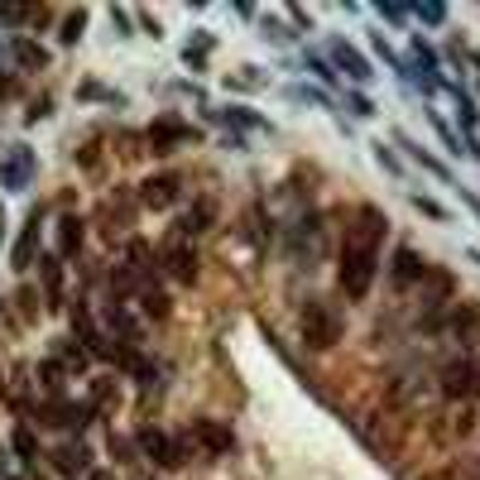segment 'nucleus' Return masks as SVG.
<instances>
[{"label":"nucleus","mask_w":480,"mask_h":480,"mask_svg":"<svg viewBox=\"0 0 480 480\" xmlns=\"http://www.w3.org/2000/svg\"><path fill=\"white\" fill-rule=\"evenodd\" d=\"M139 447H145L149 456H154V461L163 466V471H178V466H183L178 442H173V437H163V432H154V428H145V432H139Z\"/></svg>","instance_id":"nucleus-9"},{"label":"nucleus","mask_w":480,"mask_h":480,"mask_svg":"<svg viewBox=\"0 0 480 480\" xmlns=\"http://www.w3.org/2000/svg\"><path fill=\"white\" fill-rule=\"evenodd\" d=\"M53 466H58L63 476L87 471V447H53Z\"/></svg>","instance_id":"nucleus-15"},{"label":"nucleus","mask_w":480,"mask_h":480,"mask_svg":"<svg viewBox=\"0 0 480 480\" xmlns=\"http://www.w3.org/2000/svg\"><path fill=\"white\" fill-rule=\"evenodd\" d=\"M39 10H29V5H0V20H34Z\"/></svg>","instance_id":"nucleus-23"},{"label":"nucleus","mask_w":480,"mask_h":480,"mask_svg":"<svg viewBox=\"0 0 480 480\" xmlns=\"http://www.w3.org/2000/svg\"><path fill=\"white\" fill-rule=\"evenodd\" d=\"M77 245H82V216H63L58 221V255H77Z\"/></svg>","instance_id":"nucleus-14"},{"label":"nucleus","mask_w":480,"mask_h":480,"mask_svg":"<svg viewBox=\"0 0 480 480\" xmlns=\"http://www.w3.org/2000/svg\"><path fill=\"white\" fill-rule=\"evenodd\" d=\"M442 390H447V399H471V394H480V366L452 360V366L442 370Z\"/></svg>","instance_id":"nucleus-3"},{"label":"nucleus","mask_w":480,"mask_h":480,"mask_svg":"<svg viewBox=\"0 0 480 480\" xmlns=\"http://www.w3.org/2000/svg\"><path fill=\"white\" fill-rule=\"evenodd\" d=\"M163 269H169V274L178 279V284H193V279H197V255L187 250L183 240H173L169 250H163Z\"/></svg>","instance_id":"nucleus-10"},{"label":"nucleus","mask_w":480,"mask_h":480,"mask_svg":"<svg viewBox=\"0 0 480 480\" xmlns=\"http://www.w3.org/2000/svg\"><path fill=\"white\" fill-rule=\"evenodd\" d=\"M380 236H384V216L374 207H360L356 221L346 226V245H360V250H380Z\"/></svg>","instance_id":"nucleus-4"},{"label":"nucleus","mask_w":480,"mask_h":480,"mask_svg":"<svg viewBox=\"0 0 480 480\" xmlns=\"http://www.w3.org/2000/svg\"><path fill=\"white\" fill-rule=\"evenodd\" d=\"M370 284H374V250L346 245L342 250V294L346 298H366Z\"/></svg>","instance_id":"nucleus-2"},{"label":"nucleus","mask_w":480,"mask_h":480,"mask_svg":"<svg viewBox=\"0 0 480 480\" xmlns=\"http://www.w3.org/2000/svg\"><path fill=\"white\" fill-rule=\"evenodd\" d=\"M0 183H5V187H15V193L34 183V154H29L25 145H15L5 159H0Z\"/></svg>","instance_id":"nucleus-7"},{"label":"nucleus","mask_w":480,"mask_h":480,"mask_svg":"<svg viewBox=\"0 0 480 480\" xmlns=\"http://www.w3.org/2000/svg\"><path fill=\"white\" fill-rule=\"evenodd\" d=\"M178 226H183V231H202V226H212V202H197V207H187Z\"/></svg>","instance_id":"nucleus-18"},{"label":"nucleus","mask_w":480,"mask_h":480,"mask_svg":"<svg viewBox=\"0 0 480 480\" xmlns=\"http://www.w3.org/2000/svg\"><path fill=\"white\" fill-rule=\"evenodd\" d=\"M0 221H5V216H0Z\"/></svg>","instance_id":"nucleus-26"},{"label":"nucleus","mask_w":480,"mask_h":480,"mask_svg":"<svg viewBox=\"0 0 480 480\" xmlns=\"http://www.w3.org/2000/svg\"><path fill=\"white\" fill-rule=\"evenodd\" d=\"M187 139H197V130H193V125H183V121H173V115H163V121L149 125V149H159V154L187 145Z\"/></svg>","instance_id":"nucleus-6"},{"label":"nucleus","mask_w":480,"mask_h":480,"mask_svg":"<svg viewBox=\"0 0 480 480\" xmlns=\"http://www.w3.org/2000/svg\"><path fill=\"white\" fill-rule=\"evenodd\" d=\"M82 25H87V15H82V10H77V15H67V20H63V39L73 43L77 34H82Z\"/></svg>","instance_id":"nucleus-22"},{"label":"nucleus","mask_w":480,"mask_h":480,"mask_svg":"<svg viewBox=\"0 0 480 480\" xmlns=\"http://www.w3.org/2000/svg\"><path fill=\"white\" fill-rule=\"evenodd\" d=\"M139 202L145 207H173L178 202V178H173V173H154V178H145L139 183Z\"/></svg>","instance_id":"nucleus-8"},{"label":"nucleus","mask_w":480,"mask_h":480,"mask_svg":"<svg viewBox=\"0 0 480 480\" xmlns=\"http://www.w3.org/2000/svg\"><path fill=\"white\" fill-rule=\"evenodd\" d=\"M418 274H423V260H418L413 250L394 255V279H399V284H408V279H418Z\"/></svg>","instance_id":"nucleus-16"},{"label":"nucleus","mask_w":480,"mask_h":480,"mask_svg":"<svg viewBox=\"0 0 480 480\" xmlns=\"http://www.w3.org/2000/svg\"><path fill=\"white\" fill-rule=\"evenodd\" d=\"M15 63H25V67H43V63H49V53H43L34 39H15Z\"/></svg>","instance_id":"nucleus-17"},{"label":"nucleus","mask_w":480,"mask_h":480,"mask_svg":"<svg viewBox=\"0 0 480 480\" xmlns=\"http://www.w3.org/2000/svg\"><path fill=\"white\" fill-rule=\"evenodd\" d=\"M336 336H342V318H336V308H327V303H308L303 308V342L312 350H332Z\"/></svg>","instance_id":"nucleus-1"},{"label":"nucleus","mask_w":480,"mask_h":480,"mask_svg":"<svg viewBox=\"0 0 480 480\" xmlns=\"http://www.w3.org/2000/svg\"><path fill=\"white\" fill-rule=\"evenodd\" d=\"M10 442H15V452L25 456V461H34V456H39V442H34L29 428H15V437H10Z\"/></svg>","instance_id":"nucleus-19"},{"label":"nucleus","mask_w":480,"mask_h":480,"mask_svg":"<svg viewBox=\"0 0 480 480\" xmlns=\"http://www.w3.org/2000/svg\"><path fill=\"white\" fill-rule=\"evenodd\" d=\"M0 91H5V77H0Z\"/></svg>","instance_id":"nucleus-25"},{"label":"nucleus","mask_w":480,"mask_h":480,"mask_svg":"<svg viewBox=\"0 0 480 480\" xmlns=\"http://www.w3.org/2000/svg\"><path fill=\"white\" fill-rule=\"evenodd\" d=\"M193 437L202 442L207 452H231V447H236V437H231V428L212 423V418H197V423H193Z\"/></svg>","instance_id":"nucleus-11"},{"label":"nucleus","mask_w":480,"mask_h":480,"mask_svg":"<svg viewBox=\"0 0 480 480\" xmlns=\"http://www.w3.org/2000/svg\"><path fill=\"white\" fill-rule=\"evenodd\" d=\"M139 298H145V312H154V318H163V312H169V298H163L159 288H139Z\"/></svg>","instance_id":"nucleus-20"},{"label":"nucleus","mask_w":480,"mask_h":480,"mask_svg":"<svg viewBox=\"0 0 480 480\" xmlns=\"http://www.w3.org/2000/svg\"><path fill=\"white\" fill-rule=\"evenodd\" d=\"M91 408L87 404H67V399H49L39 404V428H82Z\"/></svg>","instance_id":"nucleus-5"},{"label":"nucleus","mask_w":480,"mask_h":480,"mask_svg":"<svg viewBox=\"0 0 480 480\" xmlns=\"http://www.w3.org/2000/svg\"><path fill=\"white\" fill-rule=\"evenodd\" d=\"M332 58H336V63H342V67H346V73L356 77V82H366V77H370L366 58H360L356 49H350V43H342V39H336V43H332Z\"/></svg>","instance_id":"nucleus-13"},{"label":"nucleus","mask_w":480,"mask_h":480,"mask_svg":"<svg viewBox=\"0 0 480 480\" xmlns=\"http://www.w3.org/2000/svg\"><path fill=\"white\" fill-rule=\"evenodd\" d=\"M34 250H39V212L29 216L25 236L15 240V255H10V264H15V269H29V264H34Z\"/></svg>","instance_id":"nucleus-12"},{"label":"nucleus","mask_w":480,"mask_h":480,"mask_svg":"<svg viewBox=\"0 0 480 480\" xmlns=\"http://www.w3.org/2000/svg\"><path fill=\"white\" fill-rule=\"evenodd\" d=\"M39 380L49 384V390H58V384H63V366H58V360H43V366H39Z\"/></svg>","instance_id":"nucleus-21"},{"label":"nucleus","mask_w":480,"mask_h":480,"mask_svg":"<svg viewBox=\"0 0 480 480\" xmlns=\"http://www.w3.org/2000/svg\"><path fill=\"white\" fill-rule=\"evenodd\" d=\"M87 480H115V471H91Z\"/></svg>","instance_id":"nucleus-24"}]
</instances>
